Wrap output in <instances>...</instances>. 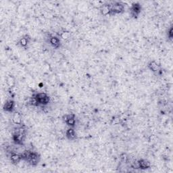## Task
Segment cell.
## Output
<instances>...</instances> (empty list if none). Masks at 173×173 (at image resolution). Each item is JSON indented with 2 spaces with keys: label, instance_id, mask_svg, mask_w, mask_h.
I'll return each instance as SVG.
<instances>
[{
  "label": "cell",
  "instance_id": "obj_1",
  "mask_svg": "<svg viewBox=\"0 0 173 173\" xmlns=\"http://www.w3.org/2000/svg\"><path fill=\"white\" fill-rule=\"evenodd\" d=\"M19 126L16 127L14 130L12 134V140L14 144L21 145L23 144L26 137V129L25 126L18 125Z\"/></svg>",
  "mask_w": 173,
  "mask_h": 173
},
{
  "label": "cell",
  "instance_id": "obj_2",
  "mask_svg": "<svg viewBox=\"0 0 173 173\" xmlns=\"http://www.w3.org/2000/svg\"><path fill=\"white\" fill-rule=\"evenodd\" d=\"M41 160V156L38 152L30 151L29 154L26 160V162H27L31 166H37Z\"/></svg>",
  "mask_w": 173,
  "mask_h": 173
},
{
  "label": "cell",
  "instance_id": "obj_3",
  "mask_svg": "<svg viewBox=\"0 0 173 173\" xmlns=\"http://www.w3.org/2000/svg\"><path fill=\"white\" fill-rule=\"evenodd\" d=\"M33 96L36 99V100L39 103V106H42L48 105L51 100L50 96L45 93H37L34 94Z\"/></svg>",
  "mask_w": 173,
  "mask_h": 173
},
{
  "label": "cell",
  "instance_id": "obj_4",
  "mask_svg": "<svg viewBox=\"0 0 173 173\" xmlns=\"http://www.w3.org/2000/svg\"><path fill=\"white\" fill-rule=\"evenodd\" d=\"M111 5V14L110 16L116 14H120L125 11L124 3L121 2H114L110 3Z\"/></svg>",
  "mask_w": 173,
  "mask_h": 173
},
{
  "label": "cell",
  "instance_id": "obj_5",
  "mask_svg": "<svg viewBox=\"0 0 173 173\" xmlns=\"http://www.w3.org/2000/svg\"><path fill=\"white\" fill-rule=\"evenodd\" d=\"M141 10H142V7L139 3L138 2L133 3L130 8V16L134 19L138 18L139 14L141 12Z\"/></svg>",
  "mask_w": 173,
  "mask_h": 173
},
{
  "label": "cell",
  "instance_id": "obj_6",
  "mask_svg": "<svg viewBox=\"0 0 173 173\" xmlns=\"http://www.w3.org/2000/svg\"><path fill=\"white\" fill-rule=\"evenodd\" d=\"M62 120L69 127L74 128L76 126V118L75 114H65L62 117Z\"/></svg>",
  "mask_w": 173,
  "mask_h": 173
},
{
  "label": "cell",
  "instance_id": "obj_7",
  "mask_svg": "<svg viewBox=\"0 0 173 173\" xmlns=\"http://www.w3.org/2000/svg\"><path fill=\"white\" fill-rule=\"evenodd\" d=\"M48 42L53 48L58 49L61 47V40L60 37L55 35H50L48 38Z\"/></svg>",
  "mask_w": 173,
  "mask_h": 173
},
{
  "label": "cell",
  "instance_id": "obj_8",
  "mask_svg": "<svg viewBox=\"0 0 173 173\" xmlns=\"http://www.w3.org/2000/svg\"><path fill=\"white\" fill-rule=\"evenodd\" d=\"M15 106H16V103H15L13 99H8L3 104V110L4 112L11 113L14 112Z\"/></svg>",
  "mask_w": 173,
  "mask_h": 173
},
{
  "label": "cell",
  "instance_id": "obj_9",
  "mask_svg": "<svg viewBox=\"0 0 173 173\" xmlns=\"http://www.w3.org/2000/svg\"><path fill=\"white\" fill-rule=\"evenodd\" d=\"M137 167L141 170H147L151 167V164L148 160L140 159L137 162Z\"/></svg>",
  "mask_w": 173,
  "mask_h": 173
},
{
  "label": "cell",
  "instance_id": "obj_10",
  "mask_svg": "<svg viewBox=\"0 0 173 173\" xmlns=\"http://www.w3.org/2000/svg\"><path fill=\"white\" fill-rule=\"evenodd\" d=\"M100 12L104 16L110 15L111 14V5L110 3H105L100 6Z\"/></svg>",
  "mask_w": 173,
  "mask_h": 173
},
{
  "label": "cell",
  "instance_id": "obj_11",
  "mask_svg": "<svg viewBox=\"0 0 173 173\" xmlns=\"http://www.w3.org/2000/svg\"><path fill=\"white\" fill-rule=\"evenodd\" d=\"M9 157H10V160L11 163L14 165H16V164H19V162H20L22 160L21 156L20 153H14V152H11L10 153Z\"/></svg>",
  "mask_w": 173,
  "mask_h": 173
},
{
  "label": "cell",
  "instance_id": "obj_12",
  "mask_svg": "<svg viewBox=\"0 0 173 173\" xmlns=\"http://www.w3.org/2000/svg\"><path fill=\"white\" fill-rule=\"evenodd\" d=\"M30 37L28 35V34H25V35L21 37L20 40L18 41V45L20 46V48H26L28 47V45L30 43Z\"/></svg>",
  "mask_w": 173,
  "mask_h": 173
},
{
  "label": "cell",
  "instance_id": "obj_13",
  "mask_svg": "<svg viewBox=\"0 0 173 173\" xmlns=\"http://www.w3.org/2000/svg\"><path fill=\"white\" fill-rule=\"evenodd\" d=\"M66 137L69 141H74L77 139V135L74 128L69 127L66 131Z\"/></svg>",
  "mask_w": 173,
  "mask_h": 173
},
{
  "label": "cell",
  "instance_id": "obj_14",
  "mask_svg": "<svg viewBox=\"0 0 173 173\" xmlns=\"http://www.w3.org/2000/svg\"><path fill=\"white\" fill-rule=\"evenodd\" d=\"M148 68L149 69V70H150L152 72H154V73L158 72L160 71V65L155 61H149V62L148 64Z\"/></svg>",
  "mask_w": 173,
  "mask_h": 173
},
{
  "label": "cell",
  "instance_id": "obj_15",
  "mask_svg": "<svg viewBox=\"0 0 173 173\" xmlns=\"http://www.w3.org/2000/svg\"><path fill=\"white\" fill-rule=\"evenodd\" d=\"M12 122L14 124L16 125H22V115L19 112H14L12 115Z\"/></svg>",
  "mask_w": 173,
  "mask_h": 173
},
{
  "label": "cell",
  "instance_id": "obj_16",
  "mask_svg": "<svg viewBox=\"0 0 173 173\" xmlns=\"http://www.w3.org/2000/svg\"><path fill=\"white\" fill-rule=\"evenodd\" d=\"M60 37L62 39H68L69 38L71 37V33L66 31V30H64V31L61 32L60 34Z\"/></svg>",
  "mask_w": 173,
  "mask_h": 173
},
{
  "label": "cell",
  "instance_id": "obj_17",
  "mask_svg": "<svg viewBox=\"0 0 173 173\" xmlns=\"http://www.w3.org/2000/svg\"><path fill=\"white\" fill-rule=\"evenodd\" d=\"M121 161L122 163H127L129 161V156L126 154V153H123L120 156Z\"/></svg>",
  "mask_w": 173,
  "mask_h": 173
},
{
  "label": "cell",
  "instance_id": "obj_18",
  "mask_svg": "<svg viewBox=\"0 0 173 173\" xmlns=\"http://www.w3.org/2000/svg\"><path fill=\"white\" fill-rule=\"evenodd\" d=\"M7 84H8V85L10 87H12L14 84H15V81H14V79L12 77V76H10V77L7 78Z\"/></svg>",
  "mask_w": 173,
  "mask_h": 173
},
{
  "label": "cell",
  "instance_id": "obj_19",
  "mask_svg": "<svg viewBox=\"0 0 173 173\" xmlns=\"http://www.w3.org/2000/svg\"><path fill=\"white\" fill-rule=\"evenodd\" d=\"M30 105H32L33 106H39V103L37 102V101L36 100V99L34 98L33 96H32L31 98H30Z\"/></svg>",
  "mask_w": 173,
  "mask_h": 173
},
{
  "label": "cell",
  "instance_id": "obj_20",
  "mask_svg": "<svg viewBox=\"0 0 173 173\" xmlns=\"http://www.w3.org/2000/svg\"><path fill=\"white\" fill-rule=\"evenodd\" d=\"M167 37L171 41L172 40V37H173V33H172V27L171 26L170 28L168 29V33H167Z\"/></svg>",
  "mask_w": 173,
  "mask_h": 173
},
{
  "label": "cell",
  "instance_id": "obj_21",
  "mask_svg": "<svg viewBox=\"0 0 173 173\" xmlns=\"http://www.w3.org/2000/svg\"><path fill=\"white\" fill-rule=\"evenodd\" d=\"M119 122H120V118L118 116H114L112 119V121H111V124L115 125H118Z\"/></svg>",
  "mask_w": 173,
  "mask_h": 173
}]
</instances>
